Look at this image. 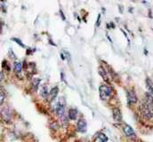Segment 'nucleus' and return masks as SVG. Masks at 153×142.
<instances>
[{
    "instance_id": "obj_1",
    "label": "nucleus",
    "mask_w": 153,
    "mask_h": 142,
    "mask_svg": "<svg viewBox=\"0 0 153 142\" xmlns=\"http://www.w3.org/2000/svg\"><path fill=\"white\" fill-rule=\"evenodd\" d=\"M141 115L147 119L153 118V105L147 103L145 101H143L141 105Z\"/></svg>"
},
{
    "instance_id": "obj_2",
    "label": "nucleus",
    "mask_w": 153,
    "mask_h": 142,
    "mask_svg": "<svg viewBox=\"0 0 153 142\" xmlns=\"http://www.w3.org/2000/svg\"><path fill=\"white\" fill-rule=\"evenodd\" d=\"M100 97L102 100H106L112 95V89L107 84H102L100 86Z\"/></svg>"
},
{
    "instance_id": "obj_3",
    "label": "nucleus",
    "mask_w": 153,
    "mask_h": 142,
    "mask_svg": "<svg viewBox=\"0 0 153 142\" xmlns=\"http://www.w3.org/2000/svg\"><path fill=\"white\" fill-rule=\"evenodd\" d=\"M65 106H66V102L63 98H60L56 102L55 105V112L59 116H63L64 115V110Z\"/></svg>"
},
{
    "instance_id": "obj_4",
    "label": "nucleus",
    "mask_w": 153,
    "mask_h": 142,
    "mask_svg": "<svg viewBox=\"0 0 153 142\" xmlns=\"http://www.w3.org/2000/svg\"><path fill=\"white\" fill-rule=\"evenodd\" d=\"M1 117L5 122H9L11 119V112L8 107H5L1 110Z\"/></svg>"
},
{
    "instance_id": "obj_5",
    "label": "nucleus",
    "mask_w": 153,
    "mask_h": 142,
    "mask_svg": "<svg viewBox=\"0 0 153 142\" xmlns=\"http://www.w3.org/2000/svg\"><path fill=\"white\" fill-rule=\"evenodd\" d=\"M87 124L86 120L84 119H80L78 122V130L80 132H86L87 131Z\"/></svg>"
},
{
    "instance_id": "obj_6",
    "label": "nucleus",
    "mask_w": 153,
    "mask_h": 142,
    "mask_svg": "<svg viewBox=\"0 0 153 142\" xmlns=\"http://www.w3.org/2000/svg\"><path fill=\"white\" fill-rule=\"evenodd\" d=\"M127 99L129 104L135 103L137 101V96H136L135 92L133 91H127Z\"/></svg>"
},
{
    "instance_id": "obj_7",
    "label": "nucleus",
    "mask_w": 153,
    "mask_h": 142,
    "mask_svg": "<svg viewBox=\"0 0 153 142\" xmlns=\"http://www.w3.org/2000/svg\"><path fill=\"white\" fill-rule=\"evenodd\" d=\"M112 115H113V118L114 120L119 123L122 121V114L121 111H120L119 108H113V111H112Z\"/></svg>"
},
{
    "instance_id": "obj_8",
    "label": "nucleus",
    "mask_w": 153,
    "mask_h": 142,
    "mask_svg": "<svg viewBox=\"0 0 153 142\" xmlns=\"http://www.w3.org/2000/svg\"><path fill=\"white\" fill-rule=\"evenodd\" d=\"M124 132H125V134H126L127 137H134L135 136L134 130H133V128L128 124H126L125 126H124Z\"/></svg>"
},
{
    "instance_id": "obj_9",
    "label": "nucleus",
    "mask_w": 153,
    "mask_h": 142,
    "mask_svg": "<svg viewBox=\"0 0 153 142\" xmlns=\"http://www.w3.org/2000/svg\"><path fill=\"white\" fill-rule=\"evenodd\" d=\"M108 141V137L103 133H98L97 137L94 139V142H107Z\"/></svg>"
},
{
    "instance_id": "obj_10",
    "label": "nucleus",
    "mask_w": 153,
    "mask_h": 142,
    "mask_svg": "<svg viewBox=\"0 0 153 142\" xmlns=\"http://www.w3.org/2000/svg\"><path fill=\"white\" fill-rule=\"evenodd\" d=\"M58 92H59V89H58V87H53V89L50 91V92H49V99H50V100L53 101V99L56 98Z\"/></svg>"
},
{
    "instance_id": "obj_11",
    "label": "nucleus",
    "mask_w": 153,
    "mask_h": 142,
    "mask_svg": "<svg viewBox=\"0 0 153 142\" xmlns=\"http://www.w3.org/2000/svg\"><path fill=\"white\" fill-rule=\"evenodd\" d=\"M69 118L70 120H76V116H78V110L76 108H70L69 110V115H68Z\"/></svg>"
},
{
    "instance_id": "obj_12",
    "label": "nucleus",
    "mask_w": 153,
    "mask_h": 142,
    "mask_svg": "<svg viewBox=\"0 0 153 142\" xmlns=\"http://www.w3.org/2000/svg\"><path fill=\"white\" fill-rule=\"evenodd\" d=\"M146 84H147V88L149 90V93L153 96V82L149 78H147L146 79Z\"/></svg>"
},
{
    "instance_id": "obj_13",
    "label": "nucleus",
    "mask_w": 153,
    "mask_h": 142,
    "mask_svg": "<svg viewBox=\"0 0 153 142\" xmlns=\"http://www.w3.org/2000/svg\"><path fill=\"white\" fill-rule=\"evenodd\" d=\"M14 70H15V72H17V73L22 72V62H20V61H15V62H14Z\"/></svg>"
},
{
    "instance_id": "obj_14",
    "label": "nucleus",
    "mask_w": 153,
    "mask_h": 142,
    "mask_svg": "<svg viewBox=\"0 0 153 142\" xmlns=\"http://www.w3.org/2000/svg\"><path fill=\"white\" fill-rule=\"evenodd\" d=\"M99 74L102 76V78H103L105 81H108V75H107V73H106V70L104 69L103 68H102V67L99 68Z\"/></svg>"
},
{
    "instance_id": "obj_15",
    "label": "nucleus",
    "mask_w": 153,
    "mask_h": 142,
    "mask_svg": "<svg viewBox=\"0 0 153 142\" xmlns=\"http://www.w3.org/2000/svg\"><path fill=\"white\" fill-rule=\"evenodd\" d=\"M41 95L43 96L44 98H45V97H46V96L49 95V92H48V91H47L46 86H44L43 89L41 90Z\"/></svg>"
},
{
    "instance_id": "obj_16",
    "label": "nucleus",
    "mask_w": 153,
    "mask_h": 142,
    "mask_svg": "<svg viewBox=\"0 0 153 142\" xmlns=\"http://www.w3.org/2000/svg\"><path fill=\"white\" fill-rule=\"evenodd\" d=\"M40 83V79H35L33 82V86L35 87V90L37 89V86H38V84H39Z\"/></svg>"
},
{
    "instance_id": "obj_17",
    "label": "nucleus",
    "mask_w": 153,
    "mask_h": 142,
    "mask_svg": "<svg viewBox=\"0 0 153 142\" xmlns=\"http://www.w3.org/2000/svg\"><path fill=\"white\" fill-rule=\"evenodd\" d=\"M4 99H5V94L0 91V105L4 102Z\"/></svg>"
},
{
    "instance_id": "obj_18",
    "label": "nucleus",
    "mask_w": 153,
    "mask_h": 142,
    "mask_svg": "<svg viewBox=\"0 0 153 142\" xmlns=\"http://www.w3.org/2000/svg\"><path fill=\"white\" fill-rule=\"evenodd\" d=\"M13 40H14V41H15V42H17V44H18V45H20L21 46L24 47V45H23V44H22V42H21V40H19V39H17V38H13Z\"/></svg>"
},
{
    "instance_id": "obj_19",
    "label": "nucleus",
    "mask_w": 153,
    "mask_h": 142,
    "mask_svg": "<svg viewBox=\"0 0 153 142\" xmlns=\"http://www.w3.org/2000/svg\"><path fill=\"white\" fill-rule=\"evenodd\" d=\"M101 14H99L98 15V18H97V22H96V27H98L99 25H100V23H101Z\"/></svg>"
},
{
    "instance_id": "obj_20",
    "label": "nucleus",
    "mask_w": 153,
    "mask_h": 142,
    "mask_svg": "<svg viewBox=\"0 0 153 142\" xmlns=\"http://www.w3.org/2000/svg\"><path fill=\"white\" fill-rule=\"evenodd\" d=\"M2 77H3V76H2V73H0V82L2 81Z\"/></svg>"
}]
</instances>
